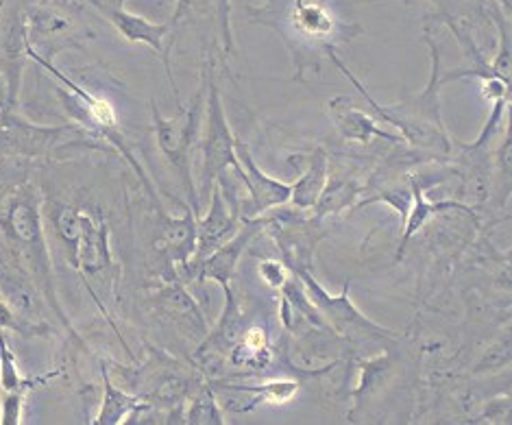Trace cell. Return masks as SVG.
<instances>
[{
	"label": "cell",
	"mask_w": 512,
	"mask_h": 425,
	"mask_svg": "<svg viewBox=\"0 0 512 425\" xmlns=\"http://www.w3.org/2000/svg\"><path fill=\"white\" fill-rule=\"evenodd\" d=\"M249 22L262 24L279 35L295 64V79H306V70L321 72L323 57L356 40L360 27L340 20L332 0H266L262 7H247Z\"/></svg>",
	"instance_id": "cell-1"
},
{
	"label": "cell",
	"mask_w": 512,
	"mask_h": 425,
	"mask_svg": "<svg viewBox=\"0 0 512 425\" xmlns=\"http://www.w3.org/2000/svg\"><path fill=\"white\" fill-rule=\"evenodd\" d=\"M425 44L430 46L432 51V77L428 88H425L421 94H414L410 99H406L404 103L397 105H380L377 101H373V96L369 94V90L356 79V75L343 64L336 53L329 57L332 62L343 70V75L356 85L358 92L364 96V101L369 103L371 112L386 120V123H393L401 133L399 136L408 140L410 144H417V147H425V149H441L445 153H449L451 142L443 125V116H441V101H438V90H441V53H438V46L425 38Z\"/></svg>",
	"instance_id": "cell-2"
},
{
	"label": "cell",
	"mask_w": 512,
	"mask_h": 425,
	"mask_svg": "<svg viewBox=\"0 0 512 425\" xmlns=\"http://www.w3.org/2000/svg\"><path fill=\"white\" fill-rule=\"evenodd\" d=\"M201 92L188 109H179L177 118H164L157 109L155 101H151L153 114V129L157 138V147L164 153L166 160L177 168V173L184 181L190 208L194 214L199 212V197L197 188L192 181V149L199 136V114H201Z\"/></svg>",
	"instance_id": "cell-3"
},
{
	"label": "cell",
	"mask_w": 512,
	"mask_h": 425,
	"mask_svg": "<svg viewBox=\"0 0 512 425\" xmlns=\"http://www.w3.org/2000/svg\"><path fill=\"white\" fill-rule=\"evenodd\" d=\"M203 77L207 81V118H205V140H203V194H210L214 179L223 173L227 166H236L234 151V131H231L221 92L214 79V62L210 59Z\"/></svg>",
	"instance_id": "cell-4"
},
{
	"label": "cell",
	"mask_w": 512,
	"mask_h": 425,
	"mask_svg": "<svg viewBox=\"0 0 512 425\" xmlns=\"http://www.w3.org/2000/svg\"><path fill=\"white\" fill-rule=\"evenodd\" d=\"M234 151H236V170L240 179L247 184L249 190V205L240 214L245 212L247 218H258L260 214L279 208L290 201L292 184H284V181L268 177L264 170L255 164L249 147L240 138L234 140Z\"/></svg>",
	"instance_id": "cell-5"
},
{
	"label": "cell",
	"mask_w": 512,
	"mask_h": 425,
	"mask_svg": "<svg viewBox=\"0 0 512 425\" xmlns=\"http://www.w3.org/2000/svg\"><path fill=\"white\" fill-rule=\"evenodd\" d=\"M264 225H266V221H258V218H245V223L240 225L234 238L227 240L223 247L212 251L205 260L188 266V269H184L181 273L190 279H199V282H205V279L218 282L225 290L227 301H231L229 282L234 279L236 264L240 260V255L245 253V249L249 247V242L258 236V232Z\"/></svg>",
	"instance_id": "cell-6"
},
{
	"label": "cell",
	"mask_w": 512,
	"mask_h": 425,
	"mask_svg": "<svg viewBox=\"0 0 512 425\" xmlns=\"http://www.w3.org/2000/svg\"><path fill=\"white\" fill-rule=\"evenodd\" d=\"M292 271L297 273L301 284H306L310 303L316 308V312L323 314V317L332 323L340 334H351V332H364V334H388V330H380L375 323H371L358 308L353 306L349 299V282L345 284V290L340 297L327 295L325 290L314 282V277L308 273L303 266H292Z\"/></svg>",
	"instance_id": "cell-7"
},
{
	"label": "cell",
	"mask_w": 512,
	"mask_h": 425,
	"mask_svg": "<svg viewBox=\"0 0 512 425\" xmlns=\"http://www.w3.org/2000/svg\"><path fill=\"white\" fill-rule=\"evenodd\" d=\"M240 225L242 223H240L238 205L227 199V194L223 192L221 186H214L210 210H207V214L197 221V249H194V255L188 266L205 260L212 251L223 247L227 240L236 236Z\"/></svg>",
	"instance_id": "cell-8"
},
{
	"label": "cell",
	"mask_w": 512,
	"mask_h": 425,
	"mask_svg": "<svg viewBox=\"0 0 512 425\" xmlns=\"http://www.w3.org/2000/svg\"><path fill=\"white\" fill-rule=\"evenodd\" d=\"M92 5L99 7L101 14L114 24L116 31L123 35L127 42L151 46L153 51L164 59L168 81H170V85H173V92L177 96L173 72H170L168 53H166V48H164V38H166V33H168V24H157V22H151V20L142 18V16L131 14V11H127L123 7V3H118V0H92Z\"/></svg>",
	"instance_id": "cell-9"
},
{
	"label": "cell",
	"mask_w": 512,
	"mask_h": 425,
	"mask_svg": "<svg viewBox=\"0 0 512 425\" xmlns=\"http://www.w3.org/2000/svg\"><path fill=\"white\" fill-rule=\"evenodd\" d=\"M66 127H35L20 116L0 114V157H40L62 138Z\"/></svg>",
	"instance_id": "cell-10"
},
{
	"label": "cell",
	"mask_w": 512,
	"mask_h": 425,
	"mask_svg": "<svg viewBox=\"0 0 512 425\" xmlns=\"http://www.w3.org/2000/svg\"><path fill=\"white\" fill-rule=\"evenodd\" d=\"M112 249H109V227L101 216L81 212L79 238L72 247V264L83 277L105 273L112 266Z\"/></svg>",
	"instance_id": "cell-11"
},
{
	"label": "cell",
	"mask_w": 512,
	"mask_h": 425,
	"mask_svg": "<svg viewBox=\"0 0 512 425\" xmlns=\"http://www.w3.org/2000/svg\"><path fill=\"white\" fill-rule=\"evenodd\" d=\"M329 112L334 116V125L338 133L347 142L369 144L373 138H382L388 142H404L399 133L384 131L377 125L380 118L353 105L349 96H338V99L329 101Z\"/></svg>",
	"instance_id": "cell-12"
},
{
	"label": "cell",
	"mask_w": 512,
	"mask_h": 425,
	"mask_svg": "<svg viewBox=\"0 0 512 425\" xmlns=\"http://www.w3.org/2000/svg\"><path fill=\"white\" fill-rule=\"evenodd\" d=\"M157 249L164 253L168 264L179 273L190 264L197 249V216L192 208H186L184 216L164 218L162 236L155 240Z\"/></svg>",
	"instance_id": "cell-13"
},
{
	"label": "cell",
	"mask_w": 512,
	"mask_h": 425,
	"mask_svg": "<svg viewBox=\"0 0 512 425\" xmlns=\"http://www.w3.org/2000/svg\"><path fill=\"white\" fill-rule=\"evenodd\" d=\"M301 160L306 162V170H301V177L292 184L290 201L299 210H314L316 201H319L327 186L329 160L323 149H316L310 155H301Z\"/></svg>",
	"instance_id": "cell-14"
},
{
	"label": "cell",
	"mask_w": 512,
	"mask_h": 425,
	"mask_svg": "<svg viewBox=\"0 0 512 425\" xmlns=\"http://www.w3.org/2000/svg\"><path fill=\"white\" fill-rule=\"evenodd\" d=\"M101 371H103V402H101V410L96 412L94 417L96 425H120L125 423L127 417H136L140 410L149 408L140 397L120 391V388L109 380L107 367H103Z\"/></svg>",
	"instance_id": "cell-15"
},
{
	"label": "cell",
	"mask_w": 512,
	"mask_h": 425,
	"mask_svg": "<svg viewBox=\"0 0 512 425\" xmlns=\"http://www.w3.org/2000/svg\"><path fill=\"white\" fill-rule=\"evenodd\" d=\"M410 190H412V205H410V212L406 216L404 221V232H401V245H399V251H404L408 240L419 234L425 223H430V218L441 214V212H447V210H465V212H471L467 205L462 203H456V201H443V203H430L428 199H425V192L423 188L417 184V181L410 179Z\"/></svg>",
	"instance_id": "cell-16"
},
{
	"label": "cell",
	"mask_w": 512,
	"mask_h": 425,
	"mask_svg": "<svg viewBox=\"0 0 512 425\" xmlns=\"http://www.w3.org/2000/svg\"><path fill=\"white\" fill-rule=\"evenodd\" d=\"M231 362L238 367H253V369H266L271 362V343H268V334L264 327H249L242 334L238 345L231 354Z\"/></svg>",
	"instance_id": "cell-17"
},
{
	"label": "cell",
	"mask_w": 512,
	"mask_h": 425,
	"mask_svg": "<svg viewBox=\"0 0 512 425\" xmlns=\"http://www.w3.org/2000/svg\"><path fill=\"white\" fill-rule=\"evenodd\" d=\"M229 388L240 393H255L253 406L258 404H290L301 391L299 382L295 380H273L260 386H249V384H227Z\"/></svg>",
	"instance_id": "cell-18"
},
{
	"label": "cell",
	"mask_w": 512,
	"mask_h": 425,
	"mask_svg": "<svg viewBox=\"0 0 512 425\" xmlns=\"http://www.w3.org/2000/svg\"><path fill=\"white\" fill-rule=\"evenodd\" d=\"M358 192H360V188L353 184V181H349V179L334 181V184L325 186L319 201H316L314 216L316 218H323L327 214H334V212H340V210L349 208V205L353 203V199H356Z\"/></svg>",
	"instance_id": "cell-19"
},
{
	"label": "cell",
	"mask_w": 512,
	"mask_h": 425,
	"mask_svg": "<svg viewBox=\"0 0 512 425\" xmlns=\"http://www.w3.org/2000/svg\"><path fill=\"white\" fill-rule=\"evenodd\" d=\"M33 384V380L22 378L14 351H11L3 332V336H0V388H3V391H20V388H27L29 391Z\"/></svg>",
	"instance_id": "cell-20"
},
{
	"label": "cell",
	"mask_w": 512,
	"mask_h": 425,
	"mask_svg": "<svg viewBox=\"0 0 512 425\" xmlns=\"http://www.w3.org/2000/svg\"><path fill=\"white\" fill-rule=\"evenodd\" d=\"M186 423H194V425H223L225 419L221 415V410L216 406V397L210 391V388H205V391L194 399L190 404L188 412H186Z\"/></svg>",
	"instance_id": "cell-21"
},
{
	"label": "cell",
	"mask_w": 512,
	"mask_h": 425,
	"mask_svg": "<svg viewBox=\"0 0 512 425\" xmlns=\"http://www.w3.org/2000/svg\"><path fill=\"white\" fill-rule=\"evenodd\" d=\"M27 388L20 391H3L0 397V425H20L24 415V399H27Z\"/></svg>",
	"instance_id": "cell-22"
},
{
	"label": "cell",
	"mask_w": 512,
	"mask_h": 425,
	"mask_svg": "<svg viewBox=\"0 0 512 425\" xmlns=\"http://www.w3.org/2000/svg\"><path fill=\"white\" fill-rule=\"evenodd\" d=\"M79 216H81V210L70 208V205H66V208H62V212H59L57 218H55L57 234H59V238L66 242L68 249H72V247L77 245V238H79Z\"/></svg>",
	"instance_id": "cell-23"
},
{
	"label": "cell",
	"mask_w": 512,
	"mask_h": 425,
	"mask_svg": "<svg viewBox=\"0 0 512 425\" xmlns=\"http://www.w3.org/2000/svg\"><path fill=\"white\" fill-rule=\"evenodd\" d=\"M258 273H260V277L264 279L268 286L277 288V290H282L290 282L288 266L282 264V262H277V260H264V262H260Z\"/></svg>",
	"instance_id": "cell-24"
},
{
	"label": "cell",
	"mask_w": 512,
	"mask_h": 425,
	"mask_svg": "<svg viewBox=\"0 0 512 425\" xmlns=\"http://www.w3.org/2000/svg\"><path fill=\"white\" fill-rule=\"evenodd\" d=\"M495 5L499 7V11H502L506 18H510V14H512V0H497Z\"/></svg>",
	"instance_id": "cell-25"
},
{
	"label": "cell",
	"mask_w": 512,
	"mask_h": 425,
	"mask_svg": "<svg viewBox=\"0 0 512 425\" xmlns=\"http://www.w3.org/2000/svg\"><path fill=\"white\" fill-rule=\"evenodd\" d=\"M5 103H7V88H5L3 79H0V107L5 109Z\"/></svg>",
	"instance_id": "cell-26"
},
{
	"label": "cell",
	"mask_w": 512,
	"mask_h": 425,
	"mask_svg": "<svg viewBox=\"0 0 512 425\" xmlns=\"http://www.w3.org/2000/svg\"><path fill=\"white\" fill-rule=\"evenodd\" d=\"M3 205H5V190L0 188V216H3Z\"/></svg>",
	"instance_id": "cell-27"
},
{
	"label": "cell",
	"mask_w": 512,
	"mask_h": 425,
	"mask_svg": "<svg viewBox=\"0 0 512 425\" xmlns=\"http://www.w3.org/2000/svg\"><path fill=\"white\" fill-rule=\"evenodd\" d=\"M5 5V0H0V7H3Z\"/></svg>",
	"instance_id": "cell-28"
},
{
	"label": "cell",
	"mask_w": 512,
	"mask_h": 425,
	"mask_svg": "<svg viewBox=\"0 0 512 425\" xmlns=\"http://www.w3.org/2000/svg\"><path fill=\"white\" fill-rule=\"evenodd\" d=\"M118 3H125V0H118ZM184 3H186V0H184Z\"/></svg>",
	"instance_id": "cell-29"
},
{
	"label": "cell",
	"mask_w": 512,
	"mask_h": 425,
	"mask_svg": "<svg viewBox=\"0 0 512 425\" xmlns=\"http://www.w3.org/2000/svg\"><path fill=\"white\" fill-rule=\"evenodd\" d=\"M0 336H3V330H0Z\"/></svg>",
	"instance_id": "cell-30"
}]
</instances>
